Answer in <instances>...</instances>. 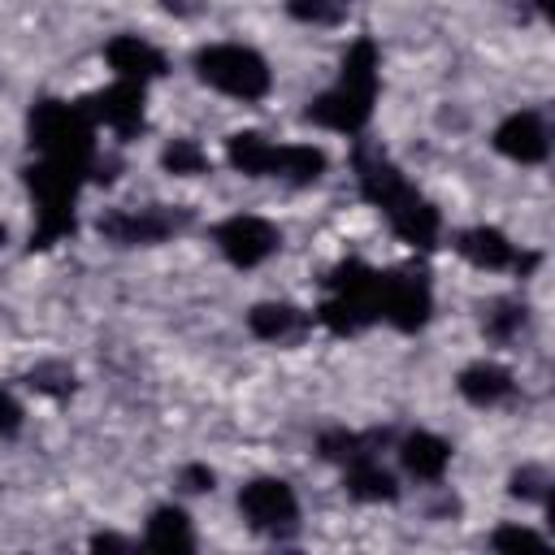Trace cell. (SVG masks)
Returning <instances> with one entry per match:
<instances>
[{
	"label": "cell",
	"instance_id": "6da1fadb",
	"mask_svg": "<svg viewBox=\"0 0 555 555\" xmlns=\"http://www.w3.org/2000/svg\"><path fill=\"white\" fill-rule=\"evenodd\" d=\"M373 95H377V48H373V39H356L343 56L338 87H330L325 95H317L308 104V121H317L325 130L356 134L373 117Z\"/></svg>",
	"mask_w": 555,
	"mask_h": 555
},
{
	"label": "cell",
	"instance_id": "7a4b0ae2",
	"mask_svg": "<svg viewBox=\"0 0 555 555\" xmlns=\"http://www.w3.org/2000/svg\"><path fill=\"white\" fill-rule=\"evenodd\" d=\"M82 173H87V165L52 160V156H43L39 165L26 169V186H30L35 208H39V225L30 234L35 247H48V243L74 234V199H78Z\"/></svg>",
	"mask_w": 555,
	"mask_h": 555
},
{
	"label": "cell",
	"instance_id": "3957f363",
	"mask_svg": "<svg viewBox=\"0 0 555 555\" xmlns=\"http://www.w3.org/2000/svg\"><path fill=\"white\" fill-rule=\"evenodd\" d=\"M30 143L52 156V160H74V165H91L95 139H91V117L78 104L65 100H39L30 108Z\"/></svg>",
	"mask_w": 555,
	"mask_h": 555
},
{
	"label": "cell",
	"instance_id": "277c9868",
	"mask_svg": "<svg viewBox=\"0 0 555 555\" xmlns=\"http://www.w3.org/2000/svg\"><path fill=\"white\" fill-rule=\"evenodd\" d=\"M195 74L238 100H260L269 91V65L260 52L243 48V43H212L195 52Z\"/></svg>",
	"mask_w": 555,
	"mask_h": 555
},
{
	"label": "cell",
	"instance_id": "5b68a950",
	"mask_svg": "<svg viewBox=\"0 0 555 555\" xmlns=\"http://www.w3.org/2000/svg\"><path fill=\"white\" fill-rule=\"evenodd\" d=\"M429 308H434V299H429L425 278H416V273H382L377 278V312L395 330H408V334L421 330L429 321Z\"/></svg>",
	"mask_w": 555,
	"mask_h": 555
},
{
	"label": "cell",
	"instance_id": "8992f818",
	"mask_svg": "<svg viewBox=\"0 0 555 555\" xmlns=\"http://www.w3.org/2000/svg\"><path fill=\"white\" fill-rule=\"evenodd\" d=\"M238 512L247 516L251 529H260V533H282V529L295 525L299 503H295V490H291L286 481H278V477H256V481L243 486Z\"/></svg>",
	"mask_w": 555,
	"mask_h": 555
},
{
	"label": "cell",
	"instance_id": "52a82bcc",
	"mask_svg": "<svg viewBox=\"0 0 555 555\" xmlns=\"http://www.w3.org/2000/svg\"><path fill=\"white\" fill-rule=\"evenodd\" d=\"M186 221H191V212H173V208H160V204L139 208V212L121 208V212H104L100 217V234L121 243V247H130V243H156V238L182 230Z\"/></svg>",
	"mask_w": 555,
	"mask_h": 555
},
{
	"label": "cell",
	"instance_id": "ba28073f",
	"mask_svg": "<svg viewBox=\"0 0 555 555\" xmlns=\"http://www.w3.org/2000/svg\"><path fill=\"white\" fill-rule=\"evenodd\" d=\"M217 247L225 251L230 264L251 269L278 251V230L264 217H230L217 225Z\"/></svg>",
	"mask_w": 555,
	"mask_h": 555
},
{
	"label": "cell",
	"instance_id": "9c48e42d",
	"mask_svg": "<svg viewBox=\"0 0 555 555\" xmlns=\"http://www.w3.org/2000/svg\"><path fill=\"white\" fill-rule=\"evenodd\" d=\"M82 108H87V117H91V121H104L108 130H117L121 139H130V134L143 126V82L121 78L117 87H108V91L91 95Z\"/></svg>",
	"mask_w": 555,
	"mask_h": 555
},
{
	"label": "cell",
	"instance_id": "30bf717a",
	"mask_svg": "<svg viewBox=\"0 0 555 555\" xmlns=\"http://www.w3.org/2000/svg\"><path fill=\"white\" fill-rule=\"evenodd\" d=\"M356 173H360V191L390 217L399 204H408L416 191L403 182V173L382 156V152H373V147H360L356 152Z\"/></svg>",
	"mask_w": 555,
	"mask_h": 555
},
{
	"label": "cell",
	"instance_id": "8fae6325",
	"mask_svg": "<svg viewBox=\"0 0 555 555\" xmlns=\"http://www.w3.org/2000/svg\"><path fill=\"white\" fill-rule=\"evenodd\" d=\"M494 147L503 152V156H512V160H520V165H538V160H546V126H542V117L538 113H512L499 130H494Z\"/></svg>",
	"mask_w": 555,
	"mask_h": 555
},
{
	"label": "cell",
	"instance_id": "7c38bea8",
	"mask_svg": "<svg viewBox=\"0 0 555 555\" xmlns=\"http://www.w3.org/2000/svg\"><path fill=\"white\" fill-rule=\"evenodd\" d=\"M104 56H108V65L117 69V78H130V82H147V78L165 74V56H160L147 39H139V35H117V39H108Z\"/></svg>",
	"mask_w": 555,
	"mask_h": 555
},
{
	"label": "cell",
	"instance_id": "4fadbf2b",
	"mask_svg": "<svg viewBox=\"0 0 555 555\" xmlns=\"http://www.w3.org/2000/svg\"><path fill=\"white\" fill-rule=\"evenodd\" d=\"M399 460H403V468H408L412 477H421V481H438V477H442V468H447V460H451V447H447L438 434L416 429V434H408V438H403Z\"/></svg>",
	"mask_w": 555,
	"mask_h": 555
},
{
	"label": "cell",
	"instance_id": "5bb4252c",
	"mask_svg": "<svg viewBox=\"0 0 555 555\" xmlns=\"http://www.w3.org/2000/svg\"><path fill=\"white\" fill-rule=\"evenodd\" d=\"M390 225H395V234L403 238V243H412V247H434V238H438V208L434 204H425L421 195H412L408 204H399L395 212H390Z\"/></svg>",
	"mask_w": 555,
	"mask_h": 555
},
{
	"label": "cell",
	"instance_id": "9a60e30c",
	"mask_svg": "<svg viewBox=\"0 0 555 555\" xmlns=\"http://www.w3.org/2000/svg\"><path fill=\"white\" fill-rule=\"evenodd\" d=\"M460 256L473 260L477 269H503V264H512V243L494 225H477V230L460 234Z\"/></svg>",
	"mask_w": 555,
	"mask_h": 555
},
{
	"label": "cell",
	"instance_id": "2e32d148",
	"mask_svg": "<svg viewBox=\"0 0 555 555\" xmlns=\"http://www.w3.org/2000/svg\"><path fill=\"white\" fill-rule=\"evenodd\" d=\"M512 390V373L507 369H499V364H468L464 373H460V395L468 399V403H477V408H486V403H499L503 395Z\"/></svg>",
	"mask_w": 555,
	"mask_h": 555
},
{
	"label": "cell",
	"instance_id": "e0dca14e",
	"mask_svg": "<svg viewBox=\"0 0 555 555\" xmlns=\"http://www.w3.org/2000/svg\"><path fill=\"white\" fill-rule=\"evenodd\" d=\"M230 165L238 169V173H251V178H264V173H273V160H278V147L264 139V134H256V130H243V134H230Z\"/></svg>",
	"mask_w": 555,
	"mask_h": 555
},
{
	"label": "cell",
	"instance_id": "ac0fdd59",
	"mask_svg": "<svg viewBox=\"0 0 555 555\" xmlns=\"http://www.w3.org/2000/svg\"><path fill=\"white\" fill-rule=\"evenodd\" d=\"M347 494L351 499H364V503H382V499H395L399 486H395V477L382 464H373L369 455H360L347 468Z\"/></svg>",
	"mask_w": 555,
	"mask_h": 555
},
{
	"label": "cell",
	"instance_id": "d6986e66",
	"mask_svg": "<svg viewBox=\"0 0 555 555\" xmlns=\"http://www.w3.org/2000/svg\"><path fill=\"white\" fill-rule=\"evenodd\" d=\"M147 546L156 551H191L195 538H191V520L182 507H156L152 520H147Z\"/></svg>",
	"mask_w": 555,
	"mask_h": 555
},
{
	"label": "cell",
	"instance_id": "ffe728a7",
	"mask_svg": "<svg viewBox=\"0 0 555 555\" xmlns=\"http://www.w3.org/2000/svg\"><path fill=\"white\" fill-rule=\"evenodd\" d=\"M325 173V152L308 147V143H286L278 147L273 160V178H291V182H317Z\"/></svg>",
	"mask_w": 555,
	"mask_h": 555
},
{
	"label": "cell",
	"instance_id": "44dd1931",
	"mask_svg": "<svg viewBox=\"0 0 555 555\" xmlns=\"http://www.w3.org/2000/svg\"><path fill=\"white\" fill-rule=\"evenodd\" d=\"M317 317H321V325H325V330H334V334H356V330H364L377 312H373L369 304L351 299V295H334L330 304H321V308H317Z\"/></svg>",
	"mask_w": 555,
	"mask_h": 555
},
{
	"label": "cell",
	"instance_id": "7402d4cb",
	"mask_svg": "<svg viewBox=\"0 0 555 555\" xmlns=\"http://www.w3.org/2000/svg\"><path fill=\"white\" fill-rule=\"evenodd\" d=\"M247 325H251L256 338L278 343V338H286V334L299 330V308H291V304H256L247 312Z\"/></svg>",
	"mask_w": 555,
	"mask_h": 555
},
{
	"label": "cell",
	"instance_id": "603a6c76",
	"mask_svg": "<svg viewBox=\"0 0 555 555\" xmlns=\"http://www.w3.org/2000/svg\"><path fill=\"white\" fill-rule=\"evenodd\" d=\"M160 165H165L169 173L191 178V173H204V169H208V156H204L199 143H191V139H173V143L160 152Z\"/></svg>",
	"mask_w": 555,
	"mask_h": 555
},
{
	"label": "cell",
	"instance_id": "cb8c5ba5",
	"mask_svg": "<svg viewBox=\"0 0 555 555\" xmlns=\"http://www.w3.org/2000/svg\"><path fill=\"white\" fill-rule=\"evenodd\" d=\"M286 13L295 22H312V26H334L347 13V0H286Z\"/></svg>",
	"mask_w": 555,
	"mask_h": 555
},
{
	"label": "cell",
	"instance_id": "d4e9b609",
	"mask_svg": "<svg viewBox=\"0 0 555 555\" xmlns=\"http://www.w3.org/2000/svg\"><path fill=\"white\" fill-rule=\"evenodd\" d=\"M26 382L35 386V390H43V395H69L74 390V369L69 364H61V360H48V364H35L30 373H26Z\"/></svg>",
	"mask_w": 555,
	"mask_h": 555
},
{
	"label": "cell",
	"instance_id": "484cf974",
	"mask_svg": "<svg viewBox=\"0 0 555 555\" xmlns=\"http://www.w3.org/2000/svg\"><path fill=\"white\" fill-rule=\"evenodd\" d=\"M490 546L494 551H546V538L525 529V525H503V529H494Z\"/></svg>",
	"mask_w": 555,
	"mask_h": 555
},
{
	"label": "cell",
	"instance_id": "4316f807",
	"mask_svg": "<svg viewBox=\"0 0 555 555\" xmlns=\"http://www.w3.org/2000/svg\"><path fill=\"white\" fill-rule=\"evenodd\" d=\"M546 486H551V481H546V468H538V464L512 473V494H516V499H542Z\"/></svg>",
	"mask_w": 555,
	"mask_h": 555
},
{
	"label": "cell",
	"instance_id": "83f0119b",
	"mask_svg": "<svg viewBox=\"0 0 555 555\" xmlns=\"http://www.w3.org/2000/svg\"><path fill=\"white\" fill-rule=\"evenodd\" d=\"M516 325H525V308H516V304H499V308L486 317V334H490V338H507Z\"/></svg>",
	"mask_w": 555,
	"mask_h": 555
},
{
	"label": "cell",
	"instance_id": "f1b7e54d",
	"mask_svg": "<svg viewBox=\"0 0 555 555\" xmlns=\"http://www.w3.org/2000/svg\"><path fill=\"white\" fill-rule=\"evenodd\" d=\"M17 425H22V408L13 403V395H4V390H0V438L17 434Z\"/></svg>",
	"mask_w": 555,
	"mask_h": 555
},
{
	"label": "cell",
	"instance_id": "f546056e",
	"mask_svg": "<svg viewBox=\"0 0 555 555\" xmlns=\"http://www.w3.org/2000/svg\"><path fill=\"white\" fill-rule=\"evenodd\" d=\"M182 490H191V494H199V490H212V468H204V464H191V468H182Z\"/></svg>",
	"mask_w": 555,
	"mask_h": 555
},
{
	"label": "cell",
	"instance_id": "4dcf8cb0",
	"mask_svg": "<svg viewBox=\"0 0 555 555\" xmlns=\"http://www.w3.org/2000/svg\"><path fill=\"white\" fill-rule=\"evenodd\" d=\"M91 551H130V542L117 538V533H95L91 538Z\"/></svg>",
	"mask_w": 555,
	"mask_h": 555
},
{
	"label": "cell",
	"instance_id": "1f68e13d",
	"mask_svg": "<svg viewBox=\"0 0 555 555\" xmlns=\"http://www.w3.org/2000/svg\"><path fill=\"white\" fill-rule=\"evenodd\" d=\"M0 243H4V225H0Z\"/></svg>",
	"mask_w": 555,
	"mask_h": 555
}]
</instances>
